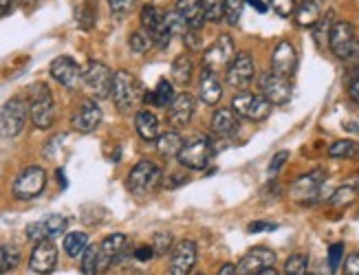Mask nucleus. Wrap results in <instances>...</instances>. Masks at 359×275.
I'll return each mask as SVG.
<instances>
[{
  "label": "nucleus",
  "mask_w": 359,
  "mask_h": 275,
  "mask_svg": "<svg viewBox=\"0 0 359 275\" xmlns=\"http://www.w3.org/2000/svg\"><path fill=\"white\" fill-rule=\"evenodd\" d=\"M233 55H236V49H233V40L229 34H223L218 36L210 47L203 53V71H210V73H216L223 71L231 64Z\"/></svg>",
  "instance_id": "nucleus-12"
},
{
  "label": "nucleus",
  "mask_w": 359,
  "mask_h": 275,
  "mask_svg": "<svg viewBox=\"0 0 359 275\" xmlns=\"http://www.w3.org/2000/svg\"><path fill=\"white\" fill-rule=\"evenodd\" d=\"M341 126H344V130L346 132H357L359 134V121H344V124H341Z\"/></svg>",
  "instance_id": "nucleus-58"
},
{
  "label": "nucleus",
  "mask_w": 359,
  "mask_h": 275,
  "mask_svg": "<svg viewBox=\"0 0 359 275\" xmlns=\"http://www.w3.org/2000/svg\"><path fill=\"white\" fill-rule=\"evenodd\" d=\"M100 249L95 244H88V249L80 258V271L82 275H97L100 273Z\"/></svg>",
  "instance_id": "nucleus-36"
},
{
  "label": "nucleus",
  "mask_w": 359,
  "mask_h": 275,
  "mask_svg": "<svg viewBox=\"0 0 359 275\" xmlns=\"http://www.w3.org/2000/svg\"><path fill=\"white\" fill-rule=\"evenodd\" d=\"M183 42H185V47L190 49V51L201 49V36H198V29H187V31L183 34Z\"/></svg>",
  "instance_id": "nucleus-49"
},
{
  "label": "nucleus",
  "mask_w": 359,
  "mask_h": 275,
  "mask_svg": "<svg viewBox=\"0 0 359 275\" xmlns=\"http://www.w3.org/2000/svg\"><path fill=\"white\" fill-rule=\"evenodd\" d=\"M111 99L115 108L123 115H130L135 111V106L139 104V82L130 71H117L113 75Z\"/></svg>",
  "instance_id": "nucleus-4"
},
{
  "label": "nucleus",
  "mask_w": 359,
  "mask_h": 275,
  "mask_svg": "<svg viewBox=\"0 0 359 275\" xmlns=\"http://www.w3.org/2000/svg\"><path fill=\"white\" fill-rule=\"evenodd\" d=\"M126 247H128V238L123 234H111L106 236L100 244V273L108 271L113 265H117L119 260L126 253Z\"/></svg>",
  "instance_id": "nucleus-19"
},
{
  "label": "nucleus",
  "mask_w": 359,
  "mask_h": 275,
  "mask_svg": "<svg viewBox=\"0 0 359 275\" xmlns=\"http://www.w3.org/2000/svg\"><path fill=\"white\" fill-rule=\"evenodd\" d=\"M287 161H289V152H287V150L276 152L273 159L269 161V167H267V170H269V176H276V174L285 167V163H287Z\"/></svg>",
  "instance_id": "nucleus-47"
},
{
  "label": "nucleus",
  "mask_w": 359,
  "mask_h": 275,
  "mask_svg": "<svg viewBox=\"0 0 359 275\" xmlns=\"http://www.w3.org/2000/svg\"><path fill=\"white\" fill-rule=\"evenodd\" d=\"M214 152V143L210 136H196L190 143H185L179 152V163L185 170H205L210 165Z\"/></svg>",
  "instance_id": "nucleus-9"
},
{
  "label": "nucleus",
  "mask_w": 359,
  "mask_h": 275,
  "mask_svg": "<svg viewBox=\"0 0 359 275\" xmlns=\"http://www.w3.org/2000/svg\"><path fill=\"white\" fill-rule=\"evenodd\" d=\"M216 275H238V269L233 265H223L221 269L216 271Z\"/></svg>",
  "instance_id": "nucleus-55"
},
{
  "label": "nucleus",
  "mask_w": 359,
  "mask_h": 275,
  "mask_svg": "<svg viewBox=\"0 0 359 275\" xmlns=\"http://www.w3.org/2000/svg\"><path fill=\"white\" fill-rule=\"evenodd\" d=\"M298 0H269V7L278 13L280 18H289V16H293L295 13V5Z\"/></svg>",
  "instance_id": "nucleus-44"
},
{
  "label": "nucleus",
  "mask_w": 359,
  "mask_h": 275,
  "mask_svg": "<svg viewBox=\"0 0 359 275\" xmlns=\"http://www.w3.org/2000/svg\"><path fill=\"white\" fill-rule=\"evenodd\" d=\"M102 108L95 99H82L80 106L73 111L71 115V126L73 130L82 132V134H88L95 130L100 124H102Z\"/></svg>",
  "instance_id": "nucleus-16"
},
{
  "label": "nucleus",
  "mask_w": 359,
  "mask_h": 275,
  "mask_svg": "<svg viewBox=\"0 0 359 275\" xmlns=\"http://www.w3.org/2000/svg\"><path fill=\"white\" fill-rule=\"evenodd\" d=\"M192 275H205V273H192Z\"/></svg>",
  "instance_id": "nucleus-61"
},
{
  "label": "nucleus",
  "mask_w": 359,
  "mask_h": 275,
  "mask_svg": "<svg viewBox=\"0 0 359 275\" xmlns=\"http://www.w3.org/2000/svg\"><path fill=\"white\" fill-rule=\"evenodd\" d=\"M86 249H88V236L84 232H71L65 236V251L71 258H82Z\"/></svg>",
  "instance_id": "nucleus-33"
},
{
  "label": "nucleus",
  "mask_w": 359,
  "mask_h": 275,
  "mask_svg": "<svg viewBox=\"0 0 359 275\" xmlns=\"http://www.w3.org/2000/svg\"><path fill=\"white\" fill-rule=\"evenodd\" d=\"M348 95L355 104H359V69L355 71V75L351 78V84H348Z\"/></svg>",
  "instance_id": "nucleus-51"
},
{
  "label": "nucleus",
  "mask_w": 359,
  "mask_h": 275,
  "mask_svg": "<svg viewBox=\"0 0 359 275\" xmlns=\"http://www.w3.org/2000/svg\"><path fill=\"white\" fill-rule=\"evenodd\" d=\"M135 258L139 260V262H148V260H152V258H154V249H152V247H148V244H144V247H137Z\"/></svg>",
  "instance_id": "nucleus-52"
},
{
  "label": "nucleus",
  "mask_w": 359,
  "mask_h": 275,
  "mask_svg": "<svg viewBox=\"0 0 359 275\" xmlns=\"http://www.w3.org/2000/svg\"><path fill=\"white\" fill-rule=\"evenodd\" d=\"M196 265V244L192 240H181L170 255V275H192Z\"/></svg>",
  "instance_id": "nucleus-22"
},
{
  "label": "nucleus",
  "mask_w": 359,
  "mask_h": 275,
  "mask_svg": "<svg viewBox=\"0 0 359 275\" xmlns=\"http://www.w3.org/2000/svg\"><path fill=\"white\" fill-rule=\"evenodd\" d=\"M344 273H346V275H359V251H355L353 255L346 258V262H344Z\"/></svg>",
  "instance_id": "nucleus-50"
},
{
  "label": "nucleus",
  "mask_w": 359,
  "mask_h": 275,
  "mask_svg": "<svg viewBox=\"0 0 359 275\" xmlns=\"http://www.w3.org/2000/svg\"><path fill=\"white\" fill-rule=\"evenodd\" d=\"M258 88H260V95L267 99L271 106H283L291 99L293 95V86L287 78L283 75H276L273 71L269 73H262L260 80H258Z\"/></svg>",
  "instance_id": "nucleus-14"
},
{
  "label": "nucleus",
  "mask_w": 359,
  "mask_h": 275,
  "mask_svg": "<svg viewBox=\"0 0 359 275\" xmlns=\"http://www.w3.org/2000/svg\"><path fill=\"white\" fill-rule=\"evenodd\" d=\"M185 181H187L185 174H172V183H168V188H179V185H183Z\"/></svg>",
  "instance_id": "nucleus-56"
},
{
  "label": "nucleus",
  "mask_w": 359,
  "mask_h": 275,
  "mask_svg": "<svg viewBox=\"0 0 359 275\" xmlns=\"http://www.w3.org/2000/svg\"><path fill=\"white\" fill-rule=\"evenodd\" d=\"M20 265V249L13 247V244H3L0 247V273L13 271Z\"/></svg>",
  "instance_id": "nucleus-37"
},
{
  "label": "nucleus",
  "mask_w": 359,
  "mask_h": 275,
  "mask_svg": "<svg viewBox=\"0 0 359 275\" xmlns=\"http://www.w3.org/2000/svg\"><path fill=\"white\" fill-rule=\"evenodd\" d=\"M75 20L84 29V31L93 29V24H95V20H97V3H95V0H88V3H84L82 7H77L75 9Z\"/></svg>",
  "instance_id": "nucleus-35"
},
{
  "label": "nucleus",
  "mask_w": 359,
  "mask_h": 275,
  "mask_svg": "<svg viewBox=\"0 0 359 275\" xmlns=\"http://www.w3.org/2000/svg\"><path fill=\"white\" fill-rule=\"evenodd\" d=\"M247 5H252L254 9H258V13H267V5L262 0H247Z\"/></svg>",
  "instance_id": "nucleus-57"
},
{
  "label": "nucleus",
  "mask_w": 359,
  "mask_h": 275,
  "mask_svg": "<svg viewBox=\"0 0 359 275\" xmlns=\"http://www.w3.org/2000/svg\"><path fill=\"white\" fill-rule=\"evenodd\" d=\"M157 143V150H159V155L165 157V159H177L179 157V152L181 148L185 146L183 139H181V134L177 130H165L159 134V139L154 141Z\"/></svg>",
  "instance_id": "nucleus-29"
},
{
  "label": "nucleus",
  "mask_w": 359,
  "mask_h": 275,
  "mask_svg": "<svg viewBox=\"0 0 359 275\" xmlns=\"http://www.w3.org/2000/svg\"><path fill=\"white\" fill-rule=\"evenodd\" d=\"M175 97H177L175 84L163 78V80H159L157 88L146 95V101L152 104V106H157V108H170V104L175 101Z\"/></svg>",
  "instance_id": "nucleus-30"
},
{
  "label": "nucleus",
  "mask_w": 359,
  "mask_h": 275,
  "mask_svg": "<svg viewBox=\"0 0 359 275\" xmlns=\"http://www.w3.org/2000/svg\"><path fill=\"white\" fill-rule=\"evenodd\" d=\"M29 119L38 130H49L55 124L53 93L44 82H38L29 88Z\"/></svg>",
  "instance_id": "nucleus-1"
},
{
  "label": "nucleus",
  "mask_w": 359,
  "mask_h": 275,
  "mask_svg": "<svg viewBox=\"0 0 359 275\" xmlns=\"http://www.w3.org/2000/svg\"><path fill=\"white\" fill-rule=\"evenodd\" d=\"M29 101L22 97H11L0 108V139H15L27 126Z\"/></svg>",
  "instance_id": "nucleus-2"
},
{
  "label": "nucleus",
  "mask_w": 359,
  "mask_h": 275,
  "mask_svg": "<svg viewBox=\"0 0 359 275\" xmlns=\"http://www.w3.org/2000/svg\"><path fill=\"white\" fill-rule=\"evenodd\" d=\"M271 71L291 80L298 71V51L289 40H280L271 51Z\"/></svg>",
  "instance_id": "nucleus-17"
},
{
  "label": "nucleus",
  "mask_w": 359,
  "mask_h": 275,
  "mask_svg": "<svg viewBox=\"0 0 359 275\" xmlns=\"http://www.w3.org/2000/svg\"><path fill=\"white\" fill-rule=\"evenodd\" d=\"M44 188H46V170L42 165H29L15 176L11 192L18 201H31V198L40 196Z\"/></svg>",
  "instance_id": "nucleus-10"
},
{
  "label": "nucleus",
  "mask_w": 359,
  "mask_h": 275,
  "mask_svg": "<svg viewBox=\"0 0 359 275\" xmlns=\"http://www.w3.org/2000/svg\"><path fill=\"white\" fill-rule=\"evenodd\" d=\"M278 229V223H271V220H254L249 223L247 232L249 234H262V232H276Z\"/></svg>",
  "instance_id": "nucleus-48"
},
{
  "label": "nucleus",
  "mask_w": 359,
  "mask_h": 275,
  "mask_svg": "<svg viewBox=\"0 0 359 275\" xmlns=\"http://www.w3.org/2000/svg\"><path fill=\"white\" fill-rule=\"evenodd\" d=\"M198 97L205 106H216L223 97V84L218 80L216 73L203 71L198 78Z\"/></svg>",
  "instance_id": "nucleus-25"
},
{
  "label": "nucleus",
  "mask_w": 359,
  "mask_h": 275,
  "mask_svg": "<svg viewBox=\"0 0 359 275\" xmlns=\"http://www.w3.org/2000/svg\"><path fill=\"white\" fill-rule=\"evenodd\" d=\"M49 73L60 86H65L67 90H75L77 86L82 84V73L84 71L80 69V64H77L71 55H60L51 62Z\"/></svg>",
  "instance_id": "nucleus-15"
},
{
  "label": "nucleus",
  "mask_w": 359,
  "mask_h": 275,
  "mask_svg": "<svg viewBox=\"0 0 359 275\" xmlns=\"http://www.w3.org/2000/svg\"><path fill=\"white\" fill-rule=\"evenodd\" d=\"M57 181L62 183V188H67V176H65V170H57Z\"/></svg>",
  "instance_id": "nucleus-60"
},
{
  "label": "nucleus",
  "mask_w": 359,
  "mask_h": 275,
  "mask_svg": "<svg viewBox=\"0 0 359 275\" xmlns=\"http://www.w3.org/2000/svg\"><path fill=\"white\" fill-rule=\"evenodd\" d=\"M276 265V253L269 247H254L247 251L238 262V275H254L262 269H269Z\"/></svg>",
  "instance_id": "nucleus-23"
},
{
  "label": "nucleus",
  "mask_w": 359,
  "mask_h": 275,
  "mask_svg": "<svg viewBox=\"0 0 359 275\" xmlns=\"http://www.w3.org/2000/svg\"><path fill=\"white\" fill-rule=\"evenodd\" d=\"M128 44H130V51H133L135 55H144V53L150 51L152 40H150V36H148L146 31H135V34H130Z\"/></svg>",
  "instance_id": "nucleus-41"
},
{
  "label": "nucleus",
  "mask_w": 359,
  "mask_h": 275,
  "mask_svg": "<svg viewBox=\"0 0 359 275\" xmlns=\"http://www.w3.org/2000/svg\"><path fill=\"white\" fill-rule=\"evenodd\" d=\"M357 155H359V143L351 139H339L329 146L331 159H355Z\"/></svg>",
  "instance_id": "nucleus-34"
},
{
  "label": "nucleus",
  "mask_w": 359,
  "mask_h": 275,
  "mask_svg": "<svg viewBox=\"0 0 359 275\" xmlns=\"http://www.w3.org/2000/svg\"><path fill=\"white\" fill-rule=\"evenodd\" d=\"M13 5H18V7H22V9H36L42 0H11Z\"/></svg>",
  "instance_id": "nucleus-53"
},
{
  "label": "nucleus",
  "mask_w": 359,
  "mask_h": 275,
  "mask_svg": "<svg viewBox=\"0 0 359 275\" xmlns=\"http://www.w3.org/2000/svg\"><path fill=\"white\" fill-rule=\"evenodd\" d=\"M295 24L302 29H313L318 22L324 18V0H302V3L295 7Z\"/></svg>",
  "instance_id": "nucleus-24"
},
{
  "label": "nucleus",
  "mask_w": 359,
  "mask_h": 275,
  "mask_svg": "<svg viewBox=\"0 0 359 275\" xmlns=\"http://www.w3.org/2000/svg\"><path fill=\"white\" fill-rule=\"evenodd\" d=\"M357 196H359V188L355 185V183H344V185H339V188L333 190L329 203L333 207H346L353 201H357Z\"/></svg>",
  "instance_id": "nucleus-32"
},
{
  "label": "nucleus",
  "mask_w": 359,
  "mask_h": 275,
  "mask_svg": "<svg viewBox=\"0 0 359 275\" xmlns=\"http://www.w3.org/2000/svg\"><path fill=\"white\" fill-rule=\"evenodd\" d=\"M175 11L179 18L187 24V29H201L205 22V11H203V0H177Z\"/></svg>",
  "instance_id": "nucleus-27"
},
{
  "label": "nucleus",
  "mask_w": 359,
  "mask_h": 275,
  "mask_svg": "<svg viewBox=\"0 0 359 275\" xmlns=\"http://www.w3.org/2000/svg\"><path fill=\"white\" fill-rule=\"evenodd\" d=\"M238 115L233 113L231 108H218L214 115H212V132L216 136H221V139H229L238 132Z\"/></svg>",
  "instance_id": "nucleus-26"
},
{
  "label": "nucleus",
  "mask_w": 359,
  "mask_h": 275,
  "mask_svg": "<svg viewBox=\"0 0 359 275\" xmlns=\"http://www.w3.org/2000/svg\"><path fill=\"white\" fill-rule=\"evenodd\" d=\"M135 128H137V134L142 136L144 141H148V143L157 141L159 134H161L159 117L154 115L152 111H139L135 115Z\"/></svg>",
  "instance_id": "nucleus-28"
},
{
  "label": "nucleus",
  "mask_w": 359,
  "mask_h": 275,
  "mask_svg": "<svg viewBox=\"0 0 359 275\" xmlns=\"http://www.w3.org/2000/svg\"><path fill=\"white\" fill-rule=\"evenodd\" d=\"M254 275H280V273H278L276 267H269V269H262V271H258V273H254Z\"/></svg>",
  "instance_id": "nucleus-59"
},
{
  "label": "nucleus",
  "mask_w": 359,
  "mask_h": 275,
  "mask_svg": "<svg viewBox=\"0 0 359 275\" xmlns=\"http://www.w3.org/2000/svg\"><path fill=\"white\" fill-rule=\"evenodd\" d=\"M161 176H163L161 167L150 159H144L133 165V170L128 172L126 178V188L133 194H148L159 185Z\"/></svg>",
  "instance_id": "nucleus-8"
},
{
  "label": "nucleus",
  "mask_w": 359,
  "mask_h": 275,
  "mask_svg": "<svg viewBox=\"0 0 359 275\" xmlns=\"http://www.w3.org/2000/svg\"><path fill=\"white\" fill-rule=\"evenodd\" d=\"M329 47L333 55L341 62H351V59L359 57V40L355 34V27L346 20H339L331 27L329 36Z\"/></svg>",
  "instance_id": "nucleus-5"
},
{
  "label": "nucleus",
  "mask_w": 359,
  "mask_h": 275,
  "mask_svg": "<svg viewBox=\"0 0 359 275\" xmlns=\"http://www.w3.org/2000/svg\"><path fill=\"white\" fill-rule=\"evenodd\" d=\"M273 106L258 93H249V90H241L231 99V111L243 119L249 121H264L271 115Z\"/></svg>",
  "instance_id": "nucleus-11"
},
{
  "label": "nucleus",
  "mask_w": 359,
  "mask_h": 275,
  "mask_svg": "<svg viewBox=\"0 0 359 275\" xmlns=\"http://www.w3.org/2000/svg\"><path fill=\"white\" fill-rule=\"evenodd\" d=\"M324 181H326V172L324 167H316L302 176H298L289 188V196L295 203L300 205H313L322 198V190H324Z\"/></svg>",
  "instance_id": "nucleus-3"
},
{
  "label": "nucleus",
  "mask_w": 359,
  "mask_h": 275,
  "mask_svg": "<svg viewBox=\"0 0 359 275\" xmlns=\"http://www.w3.org/2000/svg\"><path fill=\"white\" fill-rule=\"evenodd\" d=\"M227 0H203V11H205V22H221L225 13Z\"/></svg>",
  "instance_id": "nucleus-39"
},
{
  "label": "nucleus",
  "mask_w": 359,
  "mask_h": 275,
  "mask_svg": "<svg viewBox=\"0 0 359 275\" xmlns=\"http://www.w3.org/2000/svg\"><path fill=\"white\" fill-rule=\"evenodd\" d=\"M194 111H196L194 97L190 93H179L168 108V124L172 126V130H181L192 121Z\"/></svg>",
  "instance_id": "nucleus-20"
},
{
  "label": "nucleus",
  "mask_w": 359,
  "mask_h": 275,
  "mask_svg": "<svg viewBox=\"0 0 359 275\" xmlns=\"http://www.w3.org/2000/svg\"><path fill=\"white\" fill-rule=\"evenodd\" d=\"M113 71L108 69L104 62H97V59H90V62L84 66L82 73V84L88 90V95L93 99H108L111 97V88H113Z\"/></svg>",
  "instance_id": "nucleus-6"
},
{
  "label": "nucleus",
  "mask_w": 359,
  "mask_h": 275,
  "mask_svg": "<svg viewBox=\"0 0 359 275\" xmlns=\"http://www.w3.org/2000/svg\"><path fill=\"white\" fill-rule=\"evenodd\" d=\"M139 20H142V29L150 36L152 44H157L159 49H165L170 40L175 38V34L170 31V27H168L165 11H161L157 5H144Z\"/></svg>",
  "instance_id": "nucleus-7"
},
{
  "label": "nucleus",
  "mask_w": 359,
  "mask_h": 275,
  "mask_svg": "<svg viewBox=\"0 0 359 275\" xmlns=\"http://www.w3.org/2000/svg\"><path fill=\"white\" fill-rule=\"evenodd\" d=\"M67 225L69 220L65 216H60V213H51V216H46L44 220H38V223H31L27 227V238L31 242H42V240H51V238H57L67 232Z\"/></svg>",
  "instance_id": "nucleus-18"
},
{
  "label": "nucleus",
  "mask_w": 359,
  "mask_h": 275,
  "mask_svg": "<svg viewBox=\"0 0 359 275\" xmlns=\"http://www.w3.org/2000/svg\"><path fill=\"white\" fill-rule=\"evenodd\" d=\"M247 5V0H227L225 3V13H223V18L227 24H238L241 22V16H243V9Z\"/></svg>",
  "instance_id": "nucleus-42"
},
{
  "label": "nucleus",
  "mask_w": 359,
  "mask_h": 275,
  "mask_svg": "<svg viewBox=\"0 0 359 275\" xmlns=\"http://www.w3.org/2000/svg\"><path fill=\"white\" fill-rule=\"evenodd\" d=\"M192 73H194V64H192V57L187 53H181L175 57L172 62V82L187 86L192 82Z\"/></svg>",
  "instance_id": "nucleus-31"
},
{
  "label": "nucleus",
  "mask_w": 359,
  "mask_h": 275,
  "mask_svg": "<svg viewBox=\"0 0 359 275\" xmlns=\"http://www.w3.org/2000/svg\"><path fill=\"white\" fill-rule=\"evenodd\" d=\"M11 7H13L11 0H0V18L9 16V13H11Z\"/></svg>",
  "instance_id": "nucleus-54"
},
{
  "label": "nucleus",
  "mask_w": 359,
  "mask_h": 275,
  "mask_svg": "<svg viewBox=\"0 0 359 275\" xmlns=\"http://www.w3.org/2000/svg\"><path fill=\"white\" fill-rule=\"evenodd\" d=\"M309 275H313V273H309Z\"/></svg>",
  "instance_id": "nucleus-62"
},
{
  "label": "nucleus",
  "mask_w": 359,
  "mask_h": 275,
  "mask_svg": "<svg viewBox=\"0 0 359 275\" xmlns=\"http://www.w3.org/2000/svg\"><path fill=\"white\" fill-rule=\"evenodd\" d=\"M254 75H256V62H254V55L247 53V51H241L233 55L231 64L227 66V73H225V80L231 88L236 90H245L249 84L254 82Z\"/></svg>",
  "instance_id": "nucleus-13"
},
{
  "label": "nucleus",
  "mask_w": 359,
  "mask_h": 275,
  "mask_svg": "<svg viewBox=\"0 0 359 275\" xmlns=\"http://www.w3.org/2000/svg\"><path fill=\"white\" fill-rule=\"evenodd\" d=\"M333 24H335V22L331 20V13H329V16H324V18L318 22V27L313 29L318 44H329V36H331V27H333Z\"/></svg>",
  "instance_id": "nucleus-45"
},
{
  "label": "nucleus",
  "mask_w": 359,
  "mask_h": 275,
  "mask_svg": "<svg viewBox=\"0 0 359 275\" xmlns=\"http://www.w3.org/2000/svg\"><path fill=\"white\" fill-rule=\"evenodd\" d=\"M55 265H57V247L55 244L51 240L36 242V247L29 258V269L38 275H46L55 269Z\"/></svg>",
  "instance_id": "nucleus-21"
},
{
  "label": "nucleus",
  "mask_w": 359,
  "mask_h": 275,
  "mask_svg": "<svg viewBox=\"0 0 359 275\" xmlns=\"http://www.w3.org/2000/svg\"><path fill=\"white\" fill-rule=\"evenodd\" d=\"M172 242H175L172 234H170V232H159V234L152 236L150 247L154 249V255H168L170 249H172Z\"/></svg>",
  "instance_id": "nucleus-43"
},
{
  "label": "nucleus",
  "mask_w": 359,
  "mask_h": 275,
  "mask_svg": "<svg viewBox=\"0 0 359 275\" xmlns=\"http://www.w3.org/2000/svg\"><path fill=\"white\" fill-rule=\"evenodd\" d=\"M142 5V0H108V7L115 18H126L130 13Z\"/></svg>",
  "instance_id": "nucleus-40"
},
{
  "label": "nucleus",
  "mask_w": 359,
  "mask_h": 275,
  "mask_svg": "<svg viewBox=\"0 0 359 275\" xmlns=\"http://www.w3.org/2000/svg\"><path fill=\"white\" fill-rule=\"evenodd\" d=\"M283 275H309V260L304 253H293L287 258L285 262V273Z\"/></svg>",
  "instance_id": "nucleus-38"
},
{
  "label": "nucleus",
  "mask_w": 359,
  "mask_h": 275,
  "mask_svg": "<svg viewBox=\"0 0 359 275\" xmlns=\"http://www.w3.org/2000/svg\"><path fill=\"white\" fill-rule=\"evenodd\" d=\"M341 258H344V244H341V242L331 244V247H329V269H331V273H335L339 269Z\"/></svg>",
  "instance_id": "nucleus-46"
}]
</instances>
